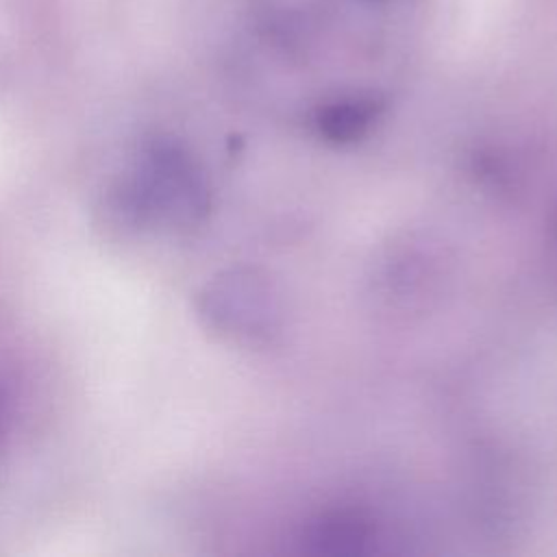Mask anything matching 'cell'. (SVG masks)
<instances>
[{
    "label": "cell",
    "mask_w": 557,
    "mask_h": 557,
    "mask_svg": "<svg viewBox=\"0 0 557 557\" xmlns=\"http://www.w3.org/2000/svg\"><path fill=\"white\" fill-rule=\"evenodd\" d=\"M120 207L137 222L187 224L207 207V187L198 165L176 144L148 146L126 181Z\"/></svg>",
    "instance_id": "1"
},
{
    "label": "cell",
    "mask_w": 557,
    "mask_h": 557,
    "mask_svg": "<svg viewBox=\"0 0 557 557\" xmlns=\"http://www.w3.org/2000/svg\"><path fill=\"white\" fill-rule=\"evenodd\" d=\"M381 104L374 98H346L320 109L315 126L329 141H352L368 133L379 117Z\"/></svg>",
    "instance_id": "2"
}]
</instances>
